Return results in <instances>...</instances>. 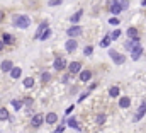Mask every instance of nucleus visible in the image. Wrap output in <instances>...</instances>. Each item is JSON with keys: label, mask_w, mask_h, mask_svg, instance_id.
Segmentation results:
<instances>
[{"label": "nucleus", "mask_w": 146, "mask_h": 133, "mask_svg": "<svg viewBox=\"0 0 146 133\" xmlns=\"http://www.w3.org/2000/svg\"><path fill=\"white\" fill-rule=\"evenodd\" d=\"M31 26V19L27 15H14V28L17 29H27Z\"/></svg>", "instance_id": "1"}, {"label": "nucleus", "mask_w": 146, "mask_h": 133, "mask_svg": "<svg viewBox=\"0 0 146 133\" xmlns=\"http://www.w3.org/2000/svg\"><path fill=\"white\" fill-rule=\"evenodd\" d=\"M109 56H110V60H112L115 65H122V63L126 62V56L121 55V53L115 51V50H109Z\"/></svg>", "instance_id": "2"}, {"label": "nucleus", "mask_w": 146, "mask_h": 133, "mask_svg": "<svg viewBox=\"0 0 146 133\" xmlns=\"http://www.w3.org/2000/svg\"><path fill=\"white\" fill-rule=\"evenodd\" d=\"M124 10V5H122V0H110V12L112 15H117Z\"/></svg>", "instance_id": "3"}, {"label": "nucleus", "mask_w": 146, "mask_h": 133, "mask_svg": "<svg viewBox=\"0 0 146 133\" xmlns=\"http://www.w3.org/2000/svg\"><path fill=\"white\" fill-rule=\"evenodd\" d=\"M124 48H126L127 51H134V50H138V48H141V43H139V38H138V39H127V41L124 43Z\"/></svg>", "instance_id": "4"}, {"label": "nucleus", "mask_w": 146, "mask_h": 133, "mask_svg": "<svg viewBox=\"0 0 146 133\" xmlns=\"http://www.w3.org/2000/svg\"><path fill=\"white\" fill-rule=\"evenodd\" d=\"M44 121H46V116L41 114V113H37V114L33 116V120H31V126H33V128H39Z\"/></svg>", "instance_id": "5"}, {"label": "nucleus", "mask_w": 146, "mask_h": 133, "mask_svg": "<svg viewBox=\"0 0 146 133\" xmlns=\"http://www.w3.org/2000/svg\"><path fill=\"white\" fill-rule=\"evenodd\" d=\"M76 48H78V41H76L75 38L66 39V43H65V50H66L68 53H75V51H76Z\"/></svg>", "instance_id": "6"}, {"label": "nucleus", "mask_w": 146, "mask_h": 133, "mask_svg": "<svg viewBox=\"0 0 146 133\" xmlns=\"http://www.w3.org/2000/svg\"><path fill=\"white\" fill-rule=\"evenodd\" d=\"M82 33H83L82 26H76V24H73V26H70V28L66 29V34H68L70 38H76V36H80Z\"/></svg>", "instance_id": "7"}, {"label": "nucleus", "mask_w": 146, "mask_h": 133, "mask_svg": "<svg viewBox=\"0 0 146 133\" xmlns=\"http://www.w3.org/2000/svg\"><path fill=\"white\" fill-rule=\"evenodd\" d=\"M53 66H54V70L61 72V70H65V68L68 66V63H66V60H65L63 56H58V58L54 60V63H53Z\"/></svg>", "instance_id": "8"}, {"label": "nucleus", "mask_w": 146, "mask_h": 133, "mask_svg": "<svg viewBox=\"0 0 146 133\" xmlns=\"http://www.w3.org/2000/svg\"><path fill=\"white\" fill-rule=\"evenodd\" d=\"M145 114H146V99H143V104H141V106H139V109L136 111V114H134L133 121H139Z\"/></svg>", "instance_id": "9"}, {"label": "nucleus", "mask_w": 146, "mask_h": 133, "mask_svg": "<svg viewBox=\"0 0 146 133\" xmlns=\"http://www.w3.org/2000/svg\"><path fill=\"white\" fill-rule=\"evenodd\" d=\"M68 72L75 75V73H80L82 72V63L80 62H72V63H68Z\"/></svg>", "instance_id": "10"}, {"label": "nucleus", "mask_w": 146, "mask_h": 133, "mask_svg": "<svg viewBox=\"0 0 146 133\" xmlns=\"http://www.w3.org/2000/svg\"><path fill=\"white\" fill-rule=\"evenodd\" d=\"M78 79H80V82H90L92 80V72L90 70H82L78 73Z\"/></svg>", "instance_id": "11"}, {"label": "nucleus", "mask_w": 146, "mask_h": 133, "mask_svg": "<svg viewBox=\"0 0 146 133\" xmlns=\"http://www.w3.org/2000/svg\"><path fill=\"white\" fill-rule=\"evenodd\" d=\"M12 68H14V65H12V62H10V60H3V62L0 63V70H2L3 73H10V72H12Z\"/></svg>", "instance_id": "12"}, {"label": "nucleus", "mask_w": 146, "mask_h": 133, "mask_svg": "<svg viewBox=\"0 0 146 133\" xmlns=\"http://www.w3.org/2000/svg\"><path fill=\"white\" fill-rule=\"evenodd\" d=\"M126 36H127V39H138V38H139L138 28H129V29L126 31Z\"/></svg>", "instance_id": "13"}, {"label": "nucleus", "mask_w": 146, "mask_h": 133, "mask_svg": "<svg viewBox=\"0 0 146 133\" xmlns=\"http://www.w3.org/2000/svg\"><path fill=\"white\" fill-rule=\"evenodd\" d=\"M48 26H49L48 22H41V24H39V28H37V33L34 34V39H41L42 33H44V31L48 29Z\"/></svg>", "instance_id": "14"}, {"label": "nucleus", "mask_w": 146, "mask_h": 133, "mask_svg": "<svg viewBox=\"0 0 146 133\" xmlns=\"http://www.w3.org/2000/svg\"><path fill=\"white\" fill-rule=\"evenodd\" d=\"M2 39L5 44H15V36H12L10 33H3L2 34Z\"/></svg>", "instance_id": "15"}, {"label": "nucleus", "mask_w": 146, "mask_h": 133, "mask_svg": "<svg viewBox=\"0 0 146 133\" xmlns=\"http://www.w3.org/2000/svg\"><path fill=\"white\" fill-rule=\"evenodd\" d=\"M46 123L48 125H56L58 123V114L56 113H48L46 114Z\"/></svg>", "instance_id": "16"}, {"label": "nucleus", "mask_w": 146, "mask_h": 133, "mask_svg": "<svg viewBox=\"0 0 146 133\" xmlns=\"http://www.w3.org/2000/svg\"><path fill=\"white\" fill-rule=\"evenodd\" d=\"M131 106V99L127 97V96H122L121 99H119V107H122V109H127Z\"/></svg>", "instance_id": "17"}, {"label": "nucleus", "mask_w": 146, "mask_h": 133, "mask_svg": "<svg viewBox=\"0 0 146 133\" xmlns=\"http://www.w3.org/2000/svg\"><path fill=\"white\" fill-rule=\"evenodd\" d=\"M141 55H143V46L138 48V50H134V51H131V58H133L134 62H138V60L141 58Z\"/></svg>", "instance_id": "18"}, {"label": "nucleus", "mask_w": 146, "mask_h": 133, "mask_svg": "<svg viewBox=\"0 0 146 133\" xmlns=\"http://www.w3.org/2000/svg\"><path fill=\"white\" fill-rule=\"evenodd\" d=\"M21 75H22V68H21V66H14V68H12V72H10V77L15 80V79H19Z\"/></svg>", "instance_id": "19"}, {"label": "nucleus", "mask_w": 146, "mask_h": 133, "mask_svg": "<svg viewBox=\"0 0 146 133\" xmlns=\"http://www.w3.org/2000/svg\"><path fill=\"white\" fill-rule=\"evenodd\" d=\"M82 15H83V10H78V12H75L72 17H70V21H72V24H76L80 19H82Z\"/></svg>", "instance_id": "20"}, {"label": "nucleus", "mask_w": 146, "mask_h": 133, "mask_svg": "<svg viewBox=\"0 0 146 133\" xmlns=\"http://www.w3.org/2000/svg\"><path fill=\"white\" fill-rule=\"evenodd\" d=\"M10 104L14 106V109H15V111H19V109H22V107H24V101H21V99H12Z\"/></svg>", "instance_id": "21"}, {"label": "nucleus", "mask_w": 146, "mask_h": 133, "mask_svg": "<svg viewBox=\"0 0 146 133\" xmlns=\"http://www.w3.org/2000/svg\"><path fill=\"white\" fill-rule=\"evenodd\" d=\"M24 87H26V89L34 87V79H33V77H26V79H24Z\"/></svg>", "instance_id": "22"}, {"label": "nucleus", "mask_w": 146, "mask_h": 133, "mask_svg": "<svg viewBox=\"0 0 146 133\" xmlns=\"http://www.w3.org/2000/svg\"><path fill=\"white\" fill-rule=\"evenodd\" d=\"M66 125H68L70 128H75V130H80V125L76 123V120H75V118H70V120H66Z\"/></svg>", "instance_id": "23"}, {"label": "nucleus", "mask_w": 146, "mask_h": 133, "mask_svg": "<svg viewBox=\"0 0 146 133\" xmlns=\"http://www.w3.org/2000/svg\"><path fill=\"white\" fill-rule=\"evenodd\" d=\"M9 120V111L7 107H0V121H7Z\"/></svg>", "instance_id": "24"}, {"label": "nucleus", "mask_w": 146, "mask_h": 133, "mask_svg": "<svg viewBox=\"0 0 146 133\" xmlns=\"http://www.w3.org/2000/svg\"><path fill=\"white\" fill-rule=\"evenodd\" d=\"M119 92H121V89H119L117 85H114V87H110V89H109V96H110V97H117V96H119Z\"/></svg>", "instance_id": "25"}, {"label": "nucleus", "mask_w": 146, "mask_h": 133, "mask_svg": "<svg viewBox=\"0 0 146 133\" xmlns=\"http://www.w3.org/2000/svg\"><path fill=\"white\" fill-rule=\"evenodd\" d=\"M110 41H112V38H110V34H109V36H106V38L100 41V48H109Z\"/></svg>", "instance_id": "26"}, {"label": "nucleus", "mask_w": 146, "mask_h": 133, "mask_svg": "<svg viewBox=\"0 0 146 133\" xmlns=\"http://www.w3.org/2000/svg\"><path fill=\"white\" fill-rule=\"evenodd\" d=\"M49 36H51V29L48 28V29H46V31L42 33V36H41V39H39V41H46V39H48Z\"/></svg>", "instance_id": "27"}, {"label": "nucleus", "mask_w": 146, "mask_h": 133, "mask_svg": "<svg viewBox=\"0 0 146 133\" xmlns=\"http://www.w3.org/2000/svg\"><path fill=\"white\" fill-rule=\"evenodd\" d=\"M106 120H107V116H106V114H99V116H97V125H104V123H106Z\"/></svg>", "instance_id": "28"}, {"label": "nucleus", "mask_w": 146, "mask_h": 133, "mask_svg": "<svg viewBox=\"0 0 146 133\" xmlns=\"http://www.w3.org/2000/svg\"><path fill=\"white\" fill-rule=\"evenodd\" d=\"M41 80H42V82H44V84H46V82H49V80H51V75H49V73H48V72H44V73H42V75H41Z\"/></svg>", "instance_id": "29"}, {"label": "nucleus", "mask_w": 146, "mask_h": 133, "mask_svg": "<svg viewBox=\"0 0 146 133\" xmlns=\"http://www.w3.org/2000/svg\"><path fill=\"white\" fill-rule=\"evenodd\" d=\"M119 36H121V29H115V31H112V33H110V38H112V41H115Z\"/></svg>", "instance_id": "30"}, {"label": "nucleus", "mask_w": 146, "mask_h": 133, "mask_svg": "<svg viewBox=\"0 0 146 133\" xmlns=\"http://www.w3.org/2000/svg\"><path fill=\"white\" fill-rule=\"evenodd\" d=\"M109 24L110 26H119V19H117L115 15H112V17L109 19Z\"/></svg>", "instance_id": "31"}, {"label": "nucleus", "mask_w": 146, "mask_h": 133, "mask_svg": "<svg viewBox=\"0 0 146 133\" xmlns=\"http://www.w3.org/2000/svg\"><path fill=\"white\" fill-rule=\"evenodd\" d=\"M92 51H94V48L88 44V46H85V50H83V53H85V56H90L92 55Z\"/></svg>", "instance_id": "32"}, {"label": "nucleus", "mask_w": 146, "mask_h": 133, "mask_svg": "<svg viewBox=\"0 0 146 133\" xmlns=\"http://www.w3.org/2000/svg\"><path fill=\"white\" fill-rule=\"evenodd\" d=\"M61 2H63V0H49L48 5H49V7H56V5H61Z\"/></svg>", "instance_id": "33"}, {"label": "nucleus", "mask_w": 146, "mask_h": 133, "mask_svg": "<svg viewBox=\"0 0 146 133\" xmlns=\"http://www.w3.org/2000/svg\"><path fill=\"white\" fill-rule=\"evenodd\" d=\"M88 94H90V91H87V92H83V94L80 96V99H78V101H80V102H82V101H85L87 97H88Z\"/></svg>", "instance_id": "34"}, {"label": "nucleus", "mask_w": 146, "mask_h": 133, "mask_svg": "<svg viewBox=\"0 0 146 133\" xmlns=\"http://www.w3.org/2000/svg\"><path fill=\"white\" fill-rule=\"evenodd\" d=\"M70 77H72V73L68 72V75H65V77L61 79V82H63V84H66V82H70Z\"/></svg>", "instance_id": "35"}, {"label": "nucleus", "mask_w": 146, "mask_h": 133, "mask_svg": "<svg viewBox=\"0 0 146 133\" xmlns=\"http://www.w3.org/2000/svg\"><path fill=\"white\" fill-rule=\"evenodd\" d=\"M63 130H65V125H61V126H58V128H56V133H63Z\"/></svg>", "instance_id": "36"}, {"label": "nucleus", "mask_w": 146, "mask_h": 133, "mask_svg": "<svg viewBox=\"0 0 146 133\" xmlns=\"http://www.w3.org/2000/svg\"><path fill=\"white\" fill-rule=\"evenodd\" d=\"M24 104H26V106H29V104H33V99H29V97H27V99H24Z\"/></svg>", "instance_id": "37"}, {"label": "nucleus", "mask_w": 146, "mask_h": 133, "mask_svg": "<svg viewBox=\"0 0 146 133\" xmlns=\"http://www.w3.org/2000/svg\"><path fill=\"white\" fill-rule=\"evenodd\" d=\"M3 19H5V12H3V10H0V22H2Z\"/></svg>", "instance_id": "38"}, {"label": "nucleus", "mask_w": 146, "mask_h": 133, "mask_svg": "<svg viewBox=\"0 0 146 133\" xmlns=\"http://www.w3.org/2000/svg\"><path fill=\"white\" fill-rule=\"evenodd\" d=\"M3 48H5V43H3V39H2V38H0V51H2V50H3Z\"/></svg>", "instance_id": "39"}, {"label": "nucleus", "mask_w": 146, "mask_h": 133, "mask_svg": "<svg viewBox=\"0 0 146 133\" xmlns=\"http://www.w3.org/2000/svg\"><path fill=\"white\" fill-rule=\"evenodd\" d=\"M95 87H97V84H90V87H88V91H90V92H92V91H94V89H95Z\"/></svg>", "instance_id": "40"}, {"label": "nucleus", "mask_w": 146, "mask_h": 133, "mask_svg": "<svg viewBox=\"0 0 146 133\" xmlns=\"http://www.w3.org/2000/svg\"><path fill=\"white\" fill-rule=\"evenodd\" d=\"M73 107H75V106H70V107H66V114H70V113H72Z\"/></svg>", "instance_id": "41"}, {"label": "nucleus", "mask_w": 146, "mask_h": 133, "mask_svg": "<svg viewBox=\"0 0 146 133\" xmlns=\"http://www.w3.org/2000/svg\"><path fill=\"white\" fill-rule=\"evenodd\" d=\"M141 5H143V7H146V0H141Z\"/></svg>", "instance_id": "42"}]
</instances>
